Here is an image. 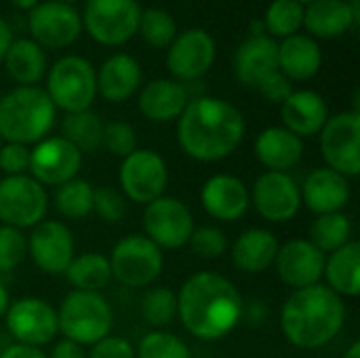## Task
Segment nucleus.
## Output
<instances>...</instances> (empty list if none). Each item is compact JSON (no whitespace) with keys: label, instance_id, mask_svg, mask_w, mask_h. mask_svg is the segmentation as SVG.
<instances>
[{"label":"nucleus","instance_id":"f257e3e1","mask_svg":"<svg viewBox=\"0 0 360 358\" xmlns=\"http://www.w3.org/2000/svg\"><path fill=\"white\" fill-rule=\"evenodd\" d=\"M245 314L236 285L217 272L192 274L177 293V317L198 340L215 342L234 331Z\"/></svg>","mask_w":360,"mask_h":358},{"label":"nucleus","instance_id":"f03ea898","mask_svg":"<svg viewBox=\"0 0 360 358\" xmlns=\"http://www.w3.org/2000/svg\"><path fill=\"white\" fill-rule=\"evenodd\" d=\"M245 137V118L236 106L217 97L188 101L179 116L177 139L181 150L200 162H217L230 156Z\"/></svg>","mask_w":360,"mask_h":358},{"label":"nucleus","instance_id":"7ed1b4c3","mask_svg":"<svg viewBox=\"0 0 360 358\" xmlns=\"http://www.w3.org/2000/svg\"><path fill=\"white\" fill-rule=\"evenodd\" d=\"M344 300L327 285L295 289L281 310L283 335L297 348L316 350L327 346L344 327Z\"/></svg>","mask_w":360,"mask_h":358},{"label":"nucleus","instance_id":"20e7f679","mask_svg":"<svg viewBox=\"0 0 360 358\" xmlns=\"http://www.w3.org/2000/svg\"><path fill=\"white\" fill-rule=\"evenodd\" d=\"M55 122V106L38 87H17L0 97V137L6 143H38Z\"/></svg>","mask_w":360,"mask_h":358},{"label":"nucleus","instance_id":"39448f33","mask_svg":"<svg viewBox=\"0 0 360 358\" xmlns=\"http://www.w3.org/2000/svg\"><path fill=\"white\" fill-rule=\"evenodd\" d=\"M57 325L65 340L78 346H93L110 335L114 314L103 295L95 291H72L59 306Z\"/></svg>","mask_w":360,"mask_h":358},{"label":"nucleus","instance_id":"423d86ee","mask_svg":"<svg viewBox=\"0 0 360 358\" xmlns=\"http://www.w3.org/2000/svg\"><path fill=\"white\" fill-rule=\"evenodd\" d=\"M46 95L55 108L68 114L89 110L97 95V72L84 57L68 55L51 68Z\"/></svg>","mask_w":360,"mask_h":358},{"label":"nucleus","instance_id":"0eeeda50","mask_svg":"<svg viewBox=\"0 0 360 358\" xmlns=\"http://www.w3.org/2000/svg\"><path fill=\"white\" fill-rule=\"evenodd\" d=\"M110 268L112 279L131 289L150 287L165 268L162 249L156 247L146 234H129L112 249Z\"/></svg>","mask_w":360,"mask_h":358},{"label":"nucleus","instance_id":"6e6552de","mask_svg":"<svg viewBox=\"0 0 360 358\" xmlns=\"http://www.w3.org/2000/svg\"><path fill=\"white\" fill-rule=\"evenodd\" d=\"M139 17L141 8L137 0H89L80 19L93 40L118 46L137 34Z\"/></svg>","mask_w":360,"mask_h":358},{"label":"nucleus","instance_id":"1a4fd4ad","mask_svg":"<svg viewBox=\"0 0 360 358\" xmlns=\"http://www.w3.org/2000/svg\"><path fill=\"white\" fill-rule=\"evenodd\" d=\"M321 154L329 169L344 177L360 173V114L342 112L321 129Z\"/></svg>","mask_w":360,"mask_h":358},{"label":"nucleus","instance_id":"9d476101","mask_svg":"<svg viewBox=\"0 0 360 358\" xmlns=\"http://www.w3.org/2000/svg\"><path fill=\"white\" fill-rule=\"evenodd\" d=\"M49 209L44 188L30 175H11L0 181V222L23 230L34 228Z\"/></svg>","mask_w":360,"mask_h":358},{"label":"nucleus","instance_id":"9b49d317","mask_svg":"<svg viewBox=\"0 0 360 358\" xmlns=\"http://www.w3.org/2000/svg\"><path fill=\"white\" fill-rule=\"evenodd\" d=\"M118 181L127 198L139 205H150L160 198L169 184V169L162 156L154 150H135L122 158Z\"/></svg>","mask_w":360,"mask_h":358},{"label":"nucleus","instance_id":"f8f14e48","mask_svg":"<svg viewBox=\"0 0 360 358\" xmlns=\"http://www.w3.org/2000/svg\"><path fill=\"white\" fill-rule=\"evenodd\" d=\"M143 230L156 247L179 249L188 245L194 232V217L179 198L160 196L146 205Z\"/></svg>","mask_w":360,"mask_h":358},{"label":"nucleus","instance_id":"ddd939ff","mask_svg":"<svg viewBox=\"0 0 360 358\" xmlns=\"http://www.w3.org/2000/svg\"><path fill=\"white\" fill-rule=\"evenodd\" d=\"M251 205L266 222L283 224L297 215L302 207V192L297 181L289 173L266 171L262 173L253 190L249 192Z\"/></svg>","mask_w":360,"mask_h":358},{"label":"nucleus","instance_id":"4468645a","mask_svg":"<svg viewBox=\"0 0 360 358\" xmlns=\"http://www.w3.org/2000/svg\"><path fill=\"white\" fill-rule=\"evenodd\" d=\"M4 317L8 333L23 346H46L59 331L55 308L40 298H23L13 302Z\"/></svg>","mask_w":360,"mask_h":358},{"label":"nucleus","instance_id":"2eb2a0df","mask_svg":"<svg viewBox=\"0 0 360 358\" xmlns=\"http://www.w3.org/2000/svg\"><path fill=\"white\" fill-rule=\"evenodd\" d=\"M27 27L36 44L46 49H65L80 36L82 19L70 4L51 0L36 4L30 11Z\"/></svg>","mask_w":360,"mask_h":358},{"label":"nucleus","instance_id":"dca6fc26","mask_svg":"<svg viewBox=\"0 0 360 358\" xmlns=\"http://www.w3.org/2000/svg\"><path fill=\"white\" fill-rule=\"evenodd\" d=\"M82 167V152L74 148L63 137L40 139L34 150H30V177H34L42 188L70 181Z\"/></svg>","mask_w":360,"mask_h":358},{"label":"nucleus","instance_id":"f3484780","mask_svg":"<svg viewBox=\"0 0 360 358\" xmlns=\"http://www.w3.org/2000/svg\"><path fill=\"white\" fill-rule=\"evenodd\" d=\"M27 255L44 274H63L74 260V238L57 219L38 222L27 236Z\"/></svg>","mask_w":360,"mask_h":358},{"label":"nucleus","instance_id":"a211bd4d","mask_svg":"<svg viewBox=\"0 0 360 358\" xmlns=\"http://www.w3.org/2000/svg\"><path fill=\"white\" fill-rule=\"evenodd\" d=\"M215 40L205 30H188L169 44L167 68L177 82L202 78L215 61Z\"/></svg>","mask_w":360,"mask_h":358},{"label":"nucleus","instance_id":"6ab92c4d","mask_svg":"<svg viewBox=\"0 0 360 358\" xmlns=\"http://www.w3.org/2000/svg\"><path fill=\"white\" fill-rule=\"evenodd\" d=\"M325 253H321L308 238H293L278 247L274 266L281 281L293 289L319 285L325 272Z\"/></svg>","mask_w":360,"mask_h":358},{"label":"nucleus","instance_id":"aec40b11","mask_svg":"<svg viewBox=\"0 0 360 358\" xmlns=\"http://www.w3.org/2000/svg\"><path fill=\"white\" fill-rule=\"evenodd\" d=\"M200 205L213 219L236 222L249 211L251 198L243 179L219 173L205 181L200 190Z\"/></svg>","mask_w":360,"mask_h":358},{"label":"nucleus","instance_id":"412c9836","mask_svg":"<svg viewBox=\"0 0 360 358\" xmlns=\"http://www.w3.org/2000/svg\"><path fill=\"white\" fill-rule=\"evenodd\" d=\"M278 72V44L274 38L253 34L247 38L234 55V74L238 82L259 89L268 78Z\"/></svg>","mask_w":360,"mask_h":358},{"label":"nucleus","instance_id":"4be33fe9","mask_svg":"<svg viewBox=\"0 0 360 358\" xmlns=\"http://www.w3.org/2000/svg\"><path fill=\"white\" fill-rule=\"evenodd\" d=\"M300 192H302V205H306L316 215L340 213L350 200L348 177L335 173L329 167L314 169L306 177Z\"/></svg>","mask_w":360,"mask_h":358},{"label":"nucleus","instance_id":"5701e85b","mask_svg":"<svg viewBox=\"0 0 360 358\" xmlns=\"http://www.w3.org/2000/svg\"><path fill=\"white\" fill-rule=\"evenodd\" d=\"M281 116L285 129L297 137H310L321 133L329 120V108L316 91H293L281 103Z\"/></svg>","mask_w":360,"mask_h":358},{"label":"nucleus","instance_id":"b1692460","mask_svg":"<svg viewBox=\"0 0 360 358\" xmlns=\"http://www.w3.org/2000/svg\"><path fill=\"white\" fill-rule=\"evenodd\" d=\"M255 156L268 171L287 173L300 165L304 141L285 127H268L255 139Z\"/></svg>","mask_w":360,"mask_h":358},{"label":"nucleus","instance_id":"393cba45","mask_svg":"<svg viewBox=\"0 0 360 358\" xmlns=\"http://www.w3.org/2000/svg\"><path fill=\"white\" fill-rule=\"evenodd\" d=\"M141 82V65L133 55L116 53L97 72V93L112 103L127 101Z\"/></svg>","mask_w":360,"mask_h":358},{"label":"nucleus","instance_id":"a878e982","mask_svg":"<svg viewBox=\"0 0 360 358\" xmlns=\"http://www.w3.org/2000/svg\"><path fill=\"white\" fill-rule=\"evenodd\" d=\"M188 101V89L169 78L152 80L139 93V110L152 122H171L179 118Z\"/></svg>","mask_w":360,"mask_h":358},{"label":"nucleus","instance_id":"bb28decb","mask_svg":"<svg viewBox=\"0 0 360 358\" xmlns=\"http://www.w3.org/2000/svg\"><path fill=\"white\" fill-rule=\"evenodd\" d=\"M323 53L310 36L293 34L278 44V72L287 80L304 82L319 74Z\"/></svg>","mask_w":360,"mask_h":358},{"label":"nucleus","instance_id":"cd10ccee","mask_svg":"<svg viewBox=\"0 0 360 358\" xmlns=\"http://www.w3.org/2000/svg\"><path fill=\"white\" fill-rule=\"evenodd\" d=\"M356 23L348 0H312L304 6V27L316 38H338Z\"/></svg>","mask_w":360,"mask_h":358},{"label":"nucleus","instance_id":"c85d7f7f","mask_svg":"<svg viewBox=\"0 0 360 358\" xmlns=\"http://www.w3.org/2000/svg\"><path fill=\"white\" fill-rule=\"evenodd\" d=\"M276 236L266 228H251L243 232L232 245V262L240 272L259 274L274 266L278 253Z\"/></svg>","mask_w":360,"mask_h":358},{"label":"nucleus","instance_id":"c756f323","mask_svg":"<svg viewBox=\"0 0 360 358\" xmlns=\"http://www.w3.org/2000/svg\"><path fill=\"white\" fill-rule=\"evenodd\" d=\"M327 287L340 298H356L360 293V245L348 241L325 260Z\"/></svg>","mask_w":360,"mask_h":358},{"label":"nucleus","instance_id":"7c9ffc66","mask_svg":"<svg viewBox=\"0 0 360 358\" xmlns=\"http://www.w3.org/2000/svg\"><path fill=\"white\" fill-rule=\"evenodd\" d=\"M2 61L6 63L11 78L21 87H34L46 72V55L32 38L13 40Z\"/></svg>","mask_w":360,"mask_h":358},{"label":"nucleus","instance_id":"2f4dec72","mask_svg":"<svg viewBox=\"0 0 360 358\" xmlns=\"http://www.w3.org/2000/svg\"><path fill=\"white\" fill-rule=\"evenodd\" d=\"M74 291H95L103 289L112 281L110 260L101 253H82L74 257L63 272Z\"/></svg>","mask_w":360,"mask_h":358},{"label":"nucleus","instance_id":"473e14b6","mask_svg":"<svg viewBox=\"0 0 360 358\" xmlns=\"http://www.w3.org/2000/svg\"><path fill=\"white\" fill-rule=\"evenodd\" d=\"M61 133H63L61 137L68 139L80 152H95L101 146L103 122L91 110L72 112V114H65L61 122Z\"/></svg>","mask_w":360,"mask_h":358},{"label":"nucleus","instance_id":"72a5a7b5","mask_svg":"<svg viewBox=\"0 0 360 358\" xmlns=\"http://www.w3.org/2000/svg\"><path fill=\"white\" fill-rule=\"evenodd\" d=\"M352 236V222L348 215L340 213H327L319 215L310 226L308 241L321 251V253H333L340 247H344Z\"/></svg>","mask_w":360,"mask_h":358},{"label":"nucleus","instance_id":"f704fd0d","mask_svg":"<svg viewBox=\"0 0 360 358\" xmlns=\"http://www.w3.org/2000/svg\"><path fill=\"white\" fill-rule=\"evenodd\" d=\"M55 209L68 219H82L93 211V186L84 179H70L55 190Z\"/></svg>","mask_w":360,"mask_h":358},{"label":"nucleus","instance_id":"c9c22d12","mask_svg":"<svg viewBox=\"0 0 360 358\" xmlns=\"http://www.w3.org/2000/svg\"><path fill=\"white\" fill-rule=\"evenodd\" d=\"M141 317L143 321L154 327V331H160L173 323L177 317V298L167 287H152L146 291L141 300Z\"/></svg>","mask_w":360,"mask_h":358},{"label":"nucleus","instance_id":"e433bc0d","mask_svg":"<svg viewBox=\"0 0 360 358\" xmlns=\"http://www.w3.org/2000/svg\"><path fill=\"white\" fill-rule=\"evenodd\" d=\"M264 25L270 32V38H289L297 34V30L304 27V4L297 0H274L266 11Z\"/></svg>","mask_w":360,"mask_h":358},{"label":"nucleus","instance_id":"4c0bfd02","mask_svg":"<svg viewBox=\"0 0 360 358\" xmlns=\"http://www.w3.org/2000/svg\"><path fill=\"white\" fill-rule=\"evenodd\" d=\"M137 32H141L143 40L150 46L165 49V46H169L175 40V36H177V23L162 8H146L141 13V17H139Z\"/></svg>","mask_w":360,"mask_h":358},{"label":"nucleus","instance_id":"58836bf2","mask_svg":"<svg viewBox=\"0 0 360 358\" xmlns=\"http://www.w3.org/2000/svg\"><path fill=\"white\" fill-rule=\"evenodd\" d=\"M135 358H192L186 342L169 331H150L139 342Z\"/></svg>","mask_w":360,"mask_h":358},{"label":"nucleus","instance_id":"ea45409f","mask_svg":"<svg viewBox=\"0 0 360 358\" xmlns=\"http://www.w3.org/2000/svg\"><path fill=\"white\" fill-rule=\"evenodd\" d=\"M101 146L110 154H114L118 158H127L129 154H133L137 150V133L129 122L112 120V122L103 124Z\"/></svg>","mask_w":360,"mask_h":358},{"label":"nucleus","instance_id":"a19ab883","mask_svg":"<svg viewBox=\"0 0 360 358\" xmlns=\"http://www.w3.org/2000/svg\"><path fill=\"white\" fill-rule=\"evenodd\" d=\"M27 255V238L21 230L0 226V272H13Z\"/></svg>","mask_w":360,"mask_h":358},{"label":"nucleus","instance_id":"79ce46f5","mask_svg":"<svg viewBox=\"0 0 360 358\" xmlns=\"http://www.w3.org/2000/svg\"><path fill=\"white\" fill-rule=\"evenodd\" d=\"M188 245L192 247V251L202 257V260H217L228 251V238L226 234L215 228V226H202V228H194Z\"/></svg>","mask_w":360,"mask_h":358},{"label":"nucleus","instance_id":"37998d69","mask_svg":"<svg viewBox=\"0 0 360 358\" xmlns=\"http://www.w3.org/2000/svg\"><path fill=\"white\" fill-rule=\"evenodd\" d=\"M93 211L108 224H118L127 215V205L120 192L110 186H101L93 190Z\"/></svg>","mask_w":360,"mask_h":358},{"label":"nucleus","instance_id":"c03bdc74","mask_svg":"<svg viewBox=\"0 0 360 358\" xmlns=\"http://www.w3.org/2000/svg\"><path fill=\"white\" fill-rule=\"evenodd\" d=\"M30 169V150L21 143H4L0 148V171L11 175H25Z\"/></svg>","mask_w":360,"mask_h":358},{"label":"nucleus","instance_id":"a18cd8bd","mask_svg":"<svg viewBox=\"0 0 360 358\" xmlns=\"http://www.w3.org/2000/svg\"><path fill=\"white\" fill-rule=\"evenodd\" d=\"M86 358H135V350L127 340L108 335L93 344V350L91 354H86Z\"/></svg>","mask_w":360,"mask_h":358},{"label":"nucleus","instance_id":"49530a36","mask_svg":"<svg viewBox=\"0 0 360 358\" xmlns=\"http://www.w3.org/2000/svg\"><path fill=\"white\" fill-rule=\"evenodd\" d=\"M268 101L272 103H283L293 91H291V80H287L281 72H276L272 78H268L259 89H257Z\"/></svg>","mask_w":360,"mask_h":358},{"label":"nucleus","instance_id":"de8ad7c7","mask_svg":"<svg viewBox=\"0 0 360 358\" xmlns=\"http://www.w3.org/2000/svg\"><path fill=\"white\" fill-rule=\"evenodd\" d=\"M49 358H86V352L82 350V346L70 340H61L53 346V352Z\"/></svg>","mask_w":360,"mask_h":358},{"label":"nucleus","instance_id":"09e8293b","mask_svg":"<svg viewBox=\"0 0 360 358\" xmlns=\"http://www.w3.org/2000/svg\"><path fill=\"white\" fill-rule=\"evenodd\" d=\"M0 358H49L40 348L34 346H23V344H13L6 350H0Z\"/></svg>","mask_w":360,"mask_h":358},{"label":"nucleus","instance_id":"8fccbe9b","mask_svg":"<svg viewBox=\"0 0 360 358\" xmlns=\"http://www.w3.org/2000/svg\"><path fill=\"white\" fill-rule=\"evenodd\" d=\"M11 42H13V34H11V30H8L6 21L0 17V61L4 59V55H6V51H8V46H11Z\"/></svg>","mask_w":360,"mask_h":358},{"label":"nucleus","instance_id":"3c124183","mask_svg":"<svg viewBox=\"0 0 360 358\" xmlns=\"http://www.w3.org/2000/svg\"><path fill=\"white\" fill-rule=\"evenodd\" d=\"M8 306H11V298H8V291H6V287H4V285L0 283V317H4V314H6Z\"/></svg>","mask_w":360,"mask_h":358},{"label":"nucleus","instance_id":"603ef678","mask_svg":"<svg viewBox=\"0 0 360 358\" xmlns=\"http://www.w3.org/2000/svg\"><path fill=\"white\" fill-rule=\"evenodd\" d=\"M11 2L21 11H32L36 4H40V0H11Z\"/></svg>","mask_w":360,"mask_h":358},{"label":"nucleus","instance_id":"864d4df0","mask_svg":"<svg viewBox=\"0 0 360 358\" xmlns=\"http://www.w3.org/2000/svg\"><path fill=\"white\" fill-rule=\"evenodd\" d=\"M344 358H360V342H354V344L348 348V352L344 354Z\"/></svg>","mask_w":360,"mask_h":358},{"label":"nucleus","instance_id":"5fc2aeb1","mask_svg":"<svg viewBox=\"0 0 360 358\" xmlns=\"http://www.w3.org/2000/svg\"><path fill=\"white\" fill-rule=\"evenodd\" d=\"M300 4H308V2H312V0H297Z\"/></svg>","mask_w":360,"mask_h":358},{"label":"nucleus","instance_id":"6e6d98bb","mask_svg":"<svg viewBox=\"0 0 360 358\" xmlns=\"http://www.w3.org/2000/svg\"><path fill=\"white\" fill-rule=\"evenodd\" d=\"M59 2H65V4H70V2H78V0H59Z\"/></svg>","mask_w":360,"mask_h":358}]
</instances>
